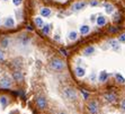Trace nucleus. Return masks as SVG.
I'll use <instances>...</instances> for the list:
<instances>
[{
	"instance_id": "nucleus-1",
	"label": "nucleus",
	"mask_w": 125,
	"mask_h": 114,
	"mask_svg": "<svg viewBox=\"0 0 125 114\" xmlns=\"http://www.w3.org/2000/svg\"><path fill=\"white\" fill-rule=\"evenodd\" d=\"M62 95L67 101L69 102H74L78 98V93L74 88L72 87H64L62 91Z\"/></svg>"
},
{
	"instance_id": "nucleus-2",
	"label": "nucleus",
	"mask_w": 125,
	"mask_h": 114,
	"mask_svg": "<svg viewBox=\"0 0 125 114\" xmlns=\"http://www.w3.org/2000/svg\"><path fill=\"white\" fill-rule=\"evenodd\" d=\"M50 67L52 70L60 72V71H63L65 69V62L59 58H54L50 61Z\"/></svg>"
},
{
	"instance_id": "nucleus-3",
	"label": "nucleus",
	"mask_w": 125,
	"mask_h": 114,
	"mask_svg": "<svg viewBox=\"0 0 125 114\" xmlns=\"http://www.w3.org/2000/svg\"><path fill=\"white\" fill-rule=\"evenodd\" d=\"M87 110L90 114H97L98 111H99L98 103H97L96 101H91V102H89L88 103V105H87Z\"/></svg>"
},
{
	"instance_id": "nucleus-4",
	"label": "nucleus",
	"mask_w": 125,
	"mask_h": 114,
	"mask_svg": "<svg viewBox=\"0 0 125 114\" xmlns=\"http://www.w3.org/2000/svg\"><path fill=\"white\" fill-rule=\"evenodd\" d=\"M12 86V79L8 76H5L0 78V87L1 88H10Z\"/></svg>"
},
{
	"instance_id": "nucleus-5",
	"label": "nucleus",
	"mask_w": 125,
	"mask_h": 114,
	"mask_svg": "<svg viewBox=\"0 0 125 114\" xmlns=\"http://www.w3.org/2000/svg\"><path fill=\"white\" fill-rule=\"evenodd\" d=\"M36 105L40 110H45L47 107V100L44 96H40L36 98Z\"/></svg>"
},
{
	"instance_id": "nucleus-6",
	"label": "nucleus",
	"mask_w": 125,
	"mask_h": 114,
	"mask_svg": "<svg viewBox=\"0 0 125 114\" xmlns=\"http://www.w3.org/2000/svg\"><path fill=\"white\" fill-rule=\"evenodd\" d=\"M87 5L88 3L86 2V1H77V2H74L72 5L71 9H72L73 11H80V10H82V9L86 8Z\"/></svg>"
},
{
	"instance_id": "nucleus-7",
	"label": "nucleus",
	"mask_w": 125,
	"mask_h": 114,
	"mask_svg": "<svg viewBox=\"0 0 125 114\" xmlns=\"http://www.w3.org/2000/svg\"><path fill=\"white\" fill-rule=\"evenodd\" d=\"M12 80H14V81H17V82H21L24 80L23 72L19 70L14 71V72H12Z\"/></svg>"
},
{
	"instance_id": "nucleus-8",
	"label": "nucleus",
	"mask_w": 125,
	"mask_h": 114,
	"mask_svg": "<svg viewBox=\"0 0 125 114\" xmlns=\"http://www.w3.org/2000/svg\"><path fill=\"white\" fill-rule=\"evenodd\" d=\"M104 100L108 103H115L117 100V96L113 93H106L104 94Z\"/></svg>"
},
{
	"instance_id": "nucleus-9",
	"label": "nucleus",
	"mask_w": 125,
	"mask_h": 114,
	"mask_svg": "<svg viewBox=\"0 0 125 114\" xmlns=\"http://www.w3.org/2000/svg\"><path fill=\"white\" fill-rule=\"evenodd\" d=\"M96 23L99 27H103L106 25V23H107V18L105 17V16H103V15H99L98 17L96 18Z\"/></svg>"
},
{
	"instance_id": "nucleus-10",
	"label": "nucleus",
	"mask_w": 125,
	"mask_h": 114,
	"mask_svg": "<svg viewBox=\"0 0 125 114\" xmlns=\"http://www.w3.org/2000/svg\"><path fill=\"white\" fill-rule=\"evenodd\" d=\"M34 23H35V25H36L37 28H42V27L44 26L43 17H42V16H36V17L34 18Z\"/></svg>"
},
{
	"instance_id": "nucleus-11",
	"label": "nucleus",
	"mask_w": 125,
	"mask_h": 114,
	"mask_svg": "<svg viewBox=\"0 0 125 114\" xmlns=\"http://www.w3.org/2000/svg\"><path fill=\"white\" fill-rule=\"evenodd\" d=\"M40 14H41L42 17H50L51 16V14H52V11H51V9L47 8V7H43V8H41V10H40Z\"/></svg>"
},
{
	"instance_id": "nucleus-12",
	"label": "nucleus",
	"mask_w": 125,
	"mask_h": 114,
	"mask_svg": "<svg viewBox=\"0 0 125 114\" xmlns=\"http://www.w3.org/2000/svg\"><path fill=\"white\" fill-rule=\"evenodd\" d=\"M108 44H109V46H111L114 51L119 50V42L117 41V40H109Z\"/></svg>"
},
{
	"instance_id": "nucleus-13",
	"label": "nucleus",
	"mask_w": 125,
	"mask_h": 114,
	"mask_svg": "<svg viewBox=\"0 0 125 114\" xmlns=\"http://www.w3.org/2000/svg\"><path fill=\"white\" fill-rule=\"evenodd\" d=\"M79 32H80L81 35H87L90 32V26L89 25H81L80 28H79Z\"/></svg>"
},
{
	"instance_id": "nucleus-14",
	"label": "nucleus",
	"mask_w": 125,
	"mask_h": 114,
	"mask_svg": "<svg viewBox=\"0 0 125 114\" xmlns=\"http://www.w3.org/2000/svg\"><path fill=\"white\" fill-rule=\"evenodd\" d=\"M74 73H76L77 77H79V78H82V77H84V75H86V70H84V68L77 67L76 69H74Z\"/></svg>"
},
{
	"instance_id": "nucleus-15",
	"label": "nucleus",
	"mask_w": 125,
	"mask_h": 114,
	"mask_svg": "<svg viewBox=\"0 0 125 114\" xmlns=\"http://www.w3.org/2000/svg\"><path fill=\"white\" fill-rule=\"evenodd\" d=\"M5 26L8 27V28H11V27L15 26V19L11 17V16H9V17L6 18V21H5Z\"/></svg>"
},
{
	"instance_id": "nucleus-16",
	"label": "nucleus",
	"mask_w": 125,
	"mask_h": 114,
	"mask_svg": "<svg viewBox=\"0 0 125 114\" xmlns=\"http://www.w3.org/2000/svg\"><path fill=\"white\" fill-rule=\"evenodd\" d=\"M104 8H105V12H106V14H108V15L113 14L114 10H115V8H114V6L112 5V3H105Z\"/></svg>"
},
{
	"instance_id": "nucleus-17",
	"label": "nucleus",
	"mask_w": 125,
	"mask_h": 114,
	"mask_svg": "<svg viewBox=\"0 0 125 114\" xmlns=\"http://www.w3.org/2000/svg\"><path fill=\"white\" fill-rule=\"evenodd\" d=\"M108 79V73L106 72V71H100L99 72V76H98V80L100 82H104V81H106Z\"/></svg>"
},
{
	"instance_id": "nucleus-18",
	"label": "nucleus",
	"mask_w": 125,
	"mask_h": 114,
	"mask_svg": "<svg viewBox=\"0 0 125 114\" xmlns=\"http://www.w3.org/2000/svg\"><path fill=\"white\" fill-rule=\"evenodd\" d=\"M94 53H95V47L94 46H87L83 50V56L86 57H89L91 54H94Z\"/></svg>"
},
{
	"instance_id": "nucleus-19",
	"label": "nucleus",
	"mask_w": 125,
	"mask_h": 114,
	"mask_svg": "<svg viewBox=\"0 0 125 114\" xmlns=\"http://www.w3.org/2000/svg\"><path fill=\"white\" fill-rule=\"evenodd\" d=\"M9 44H10V40L8 37H3L1 41H0V46L2 47V49H7L9 46Z\"/></svg>"
},
{
	"instance_id": "nucleus-20",
	"label": "nucleus",
	"mask_w": 125,
	"mask_h": 114,
	"mask_svg": "<svg viewBox=\"0 0 125 114\" xmlns=\"http://www.w3.org/2000/svg\"><path fill=\"white\" fill-rule=\"evenodd\" d=\"M51 28H52V25H51V24H44V26L42 27L41 29L45 35H49L50 33H51Z\"/></svg>"
},
{
	"instance_id": "nucleus-21",
	"label": "nucleus",
	"mask_w": 125,
	"mask_h": 114,
	"mask_svg": "<svg viewBox=\"0 0 125 114\" xmlns=\"http://www.w3.org/2000/svg\"><path fill=\"white\" fill-rule=\"evenodd\" d=\"M68 38H69L70 41H77L78 33H77L76 31H71V32H69V34H68Z\"/></svg>"
},
{
	"instance_id": "nucleus-22",
	"label": "nucleus",
	"mask_w": 125,
	"mask_h": 114,
	"mask_svg": "<svg viewBox=\"0 0 125 114\" xmlns=\"http://www.w3.org/2000/svg\"><path fill=\"white\" fill-rule=\"evenodd\" d=\"M9 103V100L7 96H0V104H1V106L2 107H6L7 105H8Z\"/></svg>"
},
{
	"instance_id": "nucleus-23",
	"label": "nucleus",
	"mask_w": 125,
	"mask_h": 114,
	"mask_svg": "<svg viewBox=\"0 0 125 114\" xmlns=\"http://www.w3.org/2000/svg\"><path fill=\"white\" fill-rule=\"evenodd\" d=\"M115 78H116L117 82H119V84H124L125 82L124 77H123L122 75H119V73H116V75H115Z\"/></svg>"
},
{
	"instance_id": "nucleus-24",
	"label": "nucleus",
	"mask_w": 125,
	"mask_h": 114,
	"mask_svg": "<svg viewBox=\"0 0 125 114\" xmlns=\"http://www.w3.org/2000/svg\"><path fill=\"white\" fill-rule=\"evenodd\" d=\"M89 5H90L91 7H97V6H99V1L98 0H90Z\"/></svg>"
},
{
	"instance_id": "nucleus-25",
	"label": "nucleus",
	"mask_w": 125,
	"mask_h": 114,
	"mask_svg": "<svg viewBox=\"0 0 125 114\" xmlns=\"http://www.w3.org/2000/svg\"><path fill=\"white\" fill-rule=\"evenodd\" d=\"M12 3H14V6L19 7L23 3V0H12Z\"/></svg>"
},
{
	"instance_id": "nucleus-26",
	"label": "nucleus",
	"mask_w": 125,
	"mask_h": 114,
	"mask_svg": "<svg viewBox=\"0 0 125 114\" xmlns=\"http://www.w3.org/2000/svg\"><path fill=\"white\" fill-rule=\"evenodd\" d=\"M118 42H121V43H125V33H123V34H121V35H119Z\"/></svg>"
},
{
	"instance_id": "nucleus-27",
	"label": "nucleus",
	"mask_w": 125,
	"mask_h": 114,
	"mask_svg": "<svg viewBox=\"0 0 125 114\" xmlns=\"http://www.w3.org/2000/svg\"><path fill=\"white\" fill-rule=\"evenodd\" d=\"M5 61V53H3L2 50H0V62Z\"/></svg>"
},
{
	"instance_id": "nucleus-28",
	"label": "nucleus",
	"mask_w": 125,
	"mask_h": 114,
	"mask_svg": "<svg viewBox=\"0 0 125 114\" xmlns=\"http://www.w3.org/2000/svg\"><path fill=\"white\" fill-rule=\"evenodd\" d=\"M89 79H90V81H95V80H96V73H95V71H94V72H91Z\"/></svg>"
},
{
	"instance_id": "nucleus-29",
	"label": "nucleus",
	"mask_w": 125,
	"mask_h": 114,
	"mask_svg": "<svg viewBox=\"0 0 125 114\" xmlns=\"http://www.w3.org/2000/svg\"><path fill=\"white\" fill-rule=\"evenodd\" d=\"M121 110H122L123 112H125V98L121 102Z\"/></svg>"
},
{
	"instance_id": "nucleus-30",
	"label": "nucleus",
	"mask_w": 125,
	"mask_h": 114,
	"mask_svg": "<svg viewBox=\"0 0 125 114\" xmlns=\"http://www.w3.org/2000/svg\"><path fill=\"white\" fill-rule=\"evenodd\" d=\"M81 93H82V95H83V97H84V100H87L88 97H89V95H88L86 91H81Z\"/></svg>"
},
{
	"instance_id": "nucleus-31",
	"label": "nucleus",
	"mask_w": 125,
	"mask_h": 114,
	"mask_svg": "<svg viewBox=\"0 0 125 114\" xmlns=\"http://www.w3.org/2000/svg\"><path fill=\"white\" fill-rule=\"evenodd\" d=\"M54 40H55V41H60V35L55 34V35H54Z\"/></svg>"
},
{
	"instance_id": "nucleus-32",
	"label": "nucleus",
	"mask_w": 125,
	"mask_h": 114,
	"mask_svg": "<svg viewBox=\"0 0 125 114\" xmlns=\"http://www.w3.org/2000/svg\"><path fill=\"white\" fill-rule=\"evenodd\" d=\"M90 21H91V22H95V21H96V16H95V15H91Z\"/></svg>"
},
{
	"instance_id": "nucleus-33",
	"label": "nucleus",
	"mask_w": 125,
	"mask_h": 114,
	"mask_svg": "<svg viewBox=\"0 0 125 114\" xmlns=\"http://www.w3.org/2000/svg\"><path fill=\"white\" fill-rule=\"evenodd\" d=\"M109 31H111V32H113V33H115V32H117V28H111Z\"/></svg>"
},
{
	"instance_id": "nucleus-34",
	"label": "nucleus",
	"mask_w": 125,
	"mask_h": 114,
	"mask_svg": "<svg viewBox=\"0 0 125 114\" xmlns=\"http://www.w3.org/2000/svg\"><path fill=\"white\" fill-rule=\"evenodd\" d=\"M61 53H63L64 56H67V52H65V51H64V50H63V49H62V50H61Z\"/></svg>"
},
{
	"instance_id": "nucleus-35",
	"label": "nucleus",
	"mask_w": 125,
	"mask_h": 114,
	"mask_svg": "<svg viewBox=\"0 0 125 114\" xmlns=\"http://www.w3.org/2000/svg\"><path fill=\"white\" fill-rule=\"evenodd\" d=\"M58 114H68V113H65V112H63V111H61V112H59Z\"/></svg>"
},
{
	"instance_id": "nucleus-36",
	"label": "nucleus",
	"mask_w": 125,
	"mask_h": 114,
	"mask_svg": "<svg viewBox=\"0 0 125 114\" xmlns=\"http://www.w3.org/2000/svg\"><path fill=\"white\" fill-rule=\"evenodd\" d=\"M0 24H1V18H0Z\"/></svg>"
},
{
	"instance_id": "nucleus-37",
	"label": "nucleus",
	"mask_w": 125,
	"mask_h": 114,
	"mask_svg": "<svg viewBox=\"0 0 125 114\" xmlns=\"http://www.w3.org/2000/svg\"><path fill=\"white\" fill-rule=\"evenodd\" d=\"M3 1H8V0H3Z\"/></svg>"
}]
</instances>
